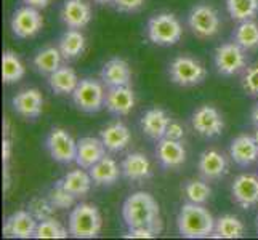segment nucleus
Instances as JSON below:
<instances>
[{
	"instance_id": "nucleus-38",
	"label": "nucleus",
	"mask_w": 258,
	"mask_h": 240,
	"mask_svg": "<svg viewBox=\"0 0 258 240\" xmlns=\"http://www.w3.org/2000/svg\"><path fill=\"white\" fill-rule=\"evenodd\" d=\"M241 87L248 96L258 98V63L247 66L244 69L241 77Z\"/></svg>"
},
{
	"instance_id": "nucleus-44",
	"label": "nucleus",
	"mask_w": 258,
	"mask_h": 240,
	"mask_svg": "<svg viewBox=\"0 0 258 240\" xmlns=\"http://www.w3.org/2000/svg\"><path fill=\"white\" fill-rule=\"evenodd\" d=\"M250 120H252V125L255 128H258V103L252 108V112H250Z\"/></svg>"
},
{
	"instance_id": "nucleus-7",
	"label": "nucleus",
	"mask_w": 258,
	"mask_h": 240,
	"mask_svg": "<svg viewBox=\"0 0 258 240\" xmlns=\"http://www.w3.org/2000/svg\"><path fill=\"white\" fill-rule=\"evenodd\" d=\"M213 64H215V69L220 75H239L247 67V51L242 47H239L234 40L221 43L213 51Z\"/></svg>"
},
{
	"instance_id": "nucleus-14",
	"label": "nucleus",
	"mask_w": 258,
	"mask_h": 240,
	"mask_svg": "<svg viewBox=\"0 0 258 240\" xmlns=\"http://www.w3.org/2000/svg\"><path fill=\"white\" fill-rule=\"evenodd\" d=\"M13 111L26 120H35L43 112V96L39 88H24L12 98Z\"/></svg>"
},
{
	"instance_id": "nucleus-12",
	"label": "nucleus",
	"mask_w": 258,
	"mask_h": 240,
	"mask_svg": "<svg viewBox=\"0 0 258 240\" xmlns=\"http://www.w3.org/2000/svg\"><path fill=\"white\" fill-rule=\"evenodd\" d=\"M231 195L236 205L244 210H250L258 205V176L241 173L231 184Z\"/></svg>"
},
{
	"instance_id": "nucleus-20",
	"label": "nucleus",
	"mask_w": 258,
	"mask_h": 240,
	"mask_svg": "<svg viewBox=\"0 0 258 240\" xmlns=\"http://www.w3.org/2000/svg\"><path fill=\"white\" fill-rule=\"evenodd\" d=\"M229 157L239 167H250L258 160V144L252 135H239L229 144Z\"/></svg>"
},
{
	"instance_id": "nucleus-2",
	"label": "nucleus",
	"mask_w": 258,
	"mask_h": 240,
	"mask_svg": "<svg viewBox=\"0 0 258 240\" xmlns=\"http://www.w3.org/2000/svg\"><path fill=\"white\" fill-rule=\"evenodd\" d=\"M176 229L184 238H207L215 230V218L206 205L186 202L176 215Z\"/></svg>"
},
{
	"instance_id": "nucleus-23",
	"label": "nucleus",
	"mask_w": 258,
	"mask_h": 240,
	"mask_svg": "<svg viewBox=\"0 0 258 240\" xmlns=\"http://www.w3.org/2000/svg\"><path fill=\"white\" fill-rule=\"evenodd\" d=\"M104 155H106V147L101 138L84 136L77 141V157H76L77 167L88 170L96 162H100Z\"/></svg>"
},
{
	"instance_id": "nucleus-22",
	"label": "nucleus",
	"mask_w": 258,
	"mask_h": 240,
	"mask_svg": "<svg viewBox=\"0 0 258 240\" xmlns=\"http://www.w3.org/2000/svg\"><path fill=\"white\" fill-rule=\"evenodd\" d=\"M100 80L106 88L130 85L132 82V69L130 64L122 58H111L106 61L100 70Z\"/></svg>"
},
{
	"instance_id": "nucleus-24",
	"label": "nucleus",
	"mask_w": 258,
	"mask_h": 240,
	"mask_svg": "<svg viewBox=\"0 0 258 240\" xmlns=\"http://www.w3.org/2000/svg\"><path fill=\"white\" fill-rule=\"evenodd\" d=\"M170 122H172L170 115L162 108H151L143 114V117L140 120V125L145 135L157 143L159 139H162L165 136V131Z\"/></svg>"
},
{
	"instance_id": "nucleus-25",
	"label": "nucleus",
	"mask_w": 258,
	"mask_h": 240,
	"mask_svg": "<svg viewBox=\"0 0 258 240\" xmlns=\"http://www.w3.org/2000/svg\"><path fill=\"white\" fill-rule=\"evenodd\" d=\"M88 173H90L95 186H104V188L115 184L122 176L120 165L115 162V158L109 157L108 154L100 162H96L92 168H88Z\"/></svg>"
},
{
	"instance_id": "nucleus-40",
	"label": "nucleus",
	"mask_w": 258,
	"mask_h": 240,
	"mask_svg": "<svg viewBox=\"0 0 258 240\" xmlns=\"http://www.w3.org/2000/svg\"><path fill=\"white\" fill-rule=\"evenodd\" d=\"M115 10L120 13H137L140 12L145 5V0H114Z\"/></svg>"
},
{
	"instance_id": "nucleus-39",
	"label": "nucleus",
	"mask_w": 258,
	"mask_h": 240,
	"mask_svg": "<svg viewBox=\"0 0 258 240\" xmlns=\"http://www.w3.org/2000/svg\"><path fill=\"white\" fill-rule=\"evenodd\" d=\"M164 224H154V226H145V227H132L127 229V232L123 234L125 238H154L162 232Z\"/></svg>"
},
{
	"instance_id": "nucleus-21",
	"label": "nucleus",
	"mask_w": 258,
	"mask_h": 240,
	"mask_svg": "<svg viewBox=\"0 0 258 240\" xmlns=\"http://www.w3.org/2000/svg\"><path fill=\"white\" fill-rule=\"evenodd\" d=\"M100 138L103 141V144L108 152L117 154L125 150L128 144L132 143V133L130 128L120 120H115L109 125H106L100 131Z\"/></svg>"
},
{
	"instance_id": "nucleus-33",
	"label": "nucleus",
	"mask_w": 258,
	"mask_h": 240,
	"mask_svg": "<svg viewBox=\"0 0 258 240\" xmlns=\"http://www.w3.org/2000/svg\"><path fill=\"white\" fill-rule=\"evenodd\" d=\"M226 12L233 21L255 20L258 15V0H226Z\"/></svg>"
},
{
	"instance_id": "nucleus-10",
	"label": "nucleus",
	"mask_w": 258,
	"mask_h": 240,
	"mask_svg": "<svg viewBox=\"0 0 258 240\" xmlns=\"http://www.w3.org/2000/svg\"><path fill=\"white\" fill-rule=\"evenodd\" d=\"M192 130L202 138H217L225 130V119L221 112L212 104H202L191 115Z\"/></svg>"
},
{
	"instance_id": "nucleus-45",
	"label": "nucleus",
	"mask_w": 258,
	"mask_h": 240,
	"mask_svg": "<svg viewBox=\"0 0 258 240\" xmlns=\"http://www.w3.org/2000/svg\"><path fill=\"white\" fill-rule=\"evenodd\" d=\"M93 2L98 5H111V4H114V0H93Z\"/></svg>"
},
{
	"instance_id": "nucleus-34",
	"label": "nucleus",
	"mask_w": 258,
	"mask_h": 240,
	"mask_svg": "<svg viewBox=\"0 0 258 240\" xmlns=\"http://www.w3.org/2000/svg\"><path fill=\"white\" fill-rule=\"evenodd\" d=\"M206 180H188L183 184V194L186 197V202L199 203V205H206L212 197V189Z\"/></svg>"
},
{
	"instance_id": "nucleus-46",
	"label": "nucleus",
	"mask_w": 258,
	"mask_h": 240,
	"mask_svg": "<svg viewBox=\"0 0 258 240\" xmlns=\"http://www.w3.org/2000/svg\"><path fill=\"white\" fill-rule=\"evenodd\" d=\"M255 229H256V234H258V216L255 218Z\"/></svg>"
},
{
	"instance_id": "nucleus-3",
	"label": "nucleus",
	"mask_w": 258,
	"mask_h": 240,
	"mask_svg": "<svg viewBox=\"0 0 258 240\" xmlns=\"http://www.w3.org/2000/svg\"><path fill=\"white\" fill-rule=\"evenodd\" d=\"M101 226L103 218L96 205L82 202L71 208L68 218L69 235L76 238H95L100 235Z\"/></svg>"
},
{
	"instance_id": "nucleus-28",
	"label": "nucleus",
	"mask_w": 258,
	"mask_h": 240,
	"mask_svg": "<svg viewBox=\"0 0 258 240\" xmlns=\"http://www.w3.org/2000/svg\"><path fill=\"white\" fill-rule=\"evenodd\" d=\"M63 61H64V58H63V55H61L58 45L56 47H45L34 55L32 66L40 75L48 77L50 74L55 72L56 69H59L61 66H63Z\"/></svg>"
},
{
	"instance_id": "nucleus-35",
	"label": "nucleus",
	"mask_w": 258,
	"mask_h": 240,
	"mask_svg": "<svg viewBox=\"0 0 258 240\" xmlns=\"http://www.w3.org/2000/svg\"><path fill=\"white\" fill-rule=\"evenodd\" d=\"M68 235H69V229L51 216L39 221L34 238H66Z\"/></svg>"
},
{
	"instance_id": "nucleus-43",
	"label": "nucleus",
	"mask_w": 258,
	"mask_h": 240,
	"mask_svg": "<svg viewBox=\"0 0 258 240\" xmlns=\"http://www.w3.org/2000/svg\"><path fill=\"white\" fill-rule=\"evenodd\" d=\"M10 155H12V143H10V139L5 136L4 138V164L5 165L8 164V160H10Z\"/></svg>"
},
{
	"instance_id": "nucleus-9",
	"label": "nucleus",
	"mask_w": 258,
	"mask_h": 240,
	"mask_svg": "<svg viewBox=\"0 0 258 240\" xmlns=\"http://www.w3.org/2000/svg\"><path fill=\"white\" fill-rule=\"evenodd\" d=\"M45 146L47 152L55 162L61 165H69L76 162L77 157V141L73 138V135L61 127H55L48 131L45 136Z\"/></svg>"
},
{
	"instance_id": "nucleus-6",
	"label": "nucleus",
	"mask_w": 258,
	"mask_h": 240,
	"mask_svg": "<svg viewBox=\"0 0 258 240\" xmlns=\"http://www.w3.org/2000/svg\"><path fill=\"white\" fill-rule=\"evenodd\" d=\"M74 106L85 114H96L104 109L106 87L101 80L85 77L79 82L74 93L71 95Z\"/></svg>"
},
{
	"instance_id": "nucleus-5",
	"label": "nucleus",
	"mask_w": 258,
	"mask_h": 240,
	"mask_svg": "<svg viewBox=\"0 0 258 240\" xmlns=\"http://www.w3.org/2000/svg\"><path fill=\"white\" fill-rule=\"evenodd\" d=\"M168 77L178 87H198L207 77V67L199 59L188 55L176 56L168 64Z\"/></svg>"
},
{
	"instance_id": "nucleus-47",
	"label": "nucleus",
	"mask_w": 258,
	"mask_h": 240,
	"mask_svg": "<svg viewBox=\"0 0 258 240\" xmlns=\"http://www.w3.org/2000/svg\"><path fill=\"white\" fill-rule=\"evenodd\" d=\"M253 136H255V141H256V144H258V128H256V131H255V135H253Z\"/></svg>"
},
{
	"instance_id": "nucleus-1",
	"label": "nucleus",
	"mask_w": 258,
	"mask_h": 240,
	"mask_svg": "<svg viewBox=\"0 0 258 240\" xmlns=\"http://www.w3.org/2000/svg\"><path fill=\"white\" fill-rule=\"evenodd\" d=\"M122 219L127 229L161 224V210L157 200L145 191L130 194L122 203Z\"/></svg>"
},
{
	"instance_id": "nucleus-30",
	"label": "nucleus",
	"mask_w": 258,
	"mask_h": 240,
	"mask_svg": "<svg viewBox=\"0 0 258 240\" xmlns=\"http://www.w3.org/2000/svg\"><path fill=\"white\" fill-rule=\"evenodd\" d=\"M233 40L245 51H253L258 48V23L255 20H247L237 23L233 31Z\"/></svg>"
},
{
	"instance_id": "nucleus-31",
	"label": "nucleus",
	"mask_w": 258,
	"mask_h": 240,
	"mask_svg": "<svg viewBox=\"0 0 258 240\" xmlns=\"http://www.w3.org/2000/svg\"><path fill=\"white\" fill-rule=\"evenodd\" d=\"M245 235V226L234 215H223L215 219V230L212 237L217 238H242Z\"/></svg>"
},
{
	"instance_id": "nucleus-4",
	"label": "nucleus",
	"mask_w": 258,
	"mask_h": 240,
	"mask_svg": "<svg viewBox=\"0 0 258 240\" xmlns=\"http://www.w3.org/2000/svg\"><path fill=\"white\" fill-rule=\"evenodd\" d=\"M146 35L149 42L159 47L176 45L183 37V26L173 13H157L148 20Z\"/></svg>"
},
{
	"instance_id": "nucleus-32",
	"label": "nucleus",
	"mask_w": 258,
	"mask_h": 240,
	"mask_svg": "<svg viewBox=\"0 0 258 240\" xmlns=\"http://www.w3.org/2000/svg\"><path fill=\"white\" fill-rule=\"evenodd\" d=\"M26 74V67L21 58L15 51L7 50L2 56V78L5 85H12L20 82Z\"/></svg>"
},
{
	"instance_id": "nucleus-42",
	"label": "nucleus",
	"mask_w": 258,
	"mask_h": 240,
	"mask_svg": "<svg viewBox=\"0 0 258 240\" xmlns=\"http://www.w3.org/2000/svg\"><path fill=\"white\" fill-rule=\"evenodd\" d=\"M51 0H23L24 5H29V7H34V8H39V10H43V8H47L48 4Z\"/></svg>"
},
{
	"instance_id": "nucleus-41",
	"label": "nucleus",
	"mask_w": 258,
	"mask_h": 240,
	"mask_svg": "<svg viewBox=\"0 0 258 240\" xmlns=\"http://www.w3.org/2000/svg\"><path fill=\"white\" fill-rule=\"evenodd\" d=\"M184 135L186 131L183 128L181 123H178L175 120H172L170 123H168V128L165 131V136L164 138H170V139H176V141H183L184 139Z\"/></svg>"
},
{
	"instance_id": "nucleus-18",
	"label": "nucleus",
	"mask_w": 258,
	"mask_h": 240,
	"mask_svg": "<svg viewBox=\"0 0 258 240\" xmlns=\"http://www.w3.org/2000/svg\"><path fill=\"white\" fill-rule=\"evenodd\" d=\"M228 158L223 152L217 149H207L199 155L198 172L202 180L218 181L228 175Z\"/></svg>"
},
{
	"instance_id": "nucleus-15",
	"label": "nucleus",
	"mask_w": 258,
	"mask_h": 240,
	"mask_svg": "<svg viewBox=\"0 0 258 240\" xmlns=\"http://www.w3.org/2000/svg\"><path fill=\"white\" fill-rule=\"evenodd\" d=\"M39 221L29 210H18L7 216L4 221L2 232L8 238H31L35 234Z\"/></svg>"
},
{
	"instance_id": "nucleus-17",
	"label": "nucleus",
	"mask_w": 258,
	"mask_h": 240,
	"mask_svg": "<svg viewBox=\"0 0 258 240\" xmlns=\"http://www.w3.org/2000/svg\"><path fill=\"white\" fill-rule=\"evenodd\" d=\"M156 158L164 170H178L186 162V149L183 141L162 138L156 144Z\"/></svg>"
},
{
	"instance_id": "nucleus-37",
	"label": "nucleus",
	"mask_w": 258,
	"mask_h": 240,
	"mask_svg": "<svg viewBox=\"0 0 258 240\" xmlns=\"http://www.w3.org/2000/svg\"><path fill=\"white\" fill-rule=\"evenodd\" d=\"M28 210L35 216V219L42 221V219L51 218L53 215H55L56 208L51 205V202L48 200V197H34L29 202Z\"/></svg>"
},
{
	"instance_id": "nucleus-13",
	"label": "nucleus",
	"mask_w": 258,
	"mask_h": 240,
	"mask_svg": "<svg viewBox=\"0 0 258 240\" xmlns=\"http://www.w3.org/2000/svg\"><path fill=\"white\" fill-rule=\"evenodd\" d=\"M137 104L135 92L130 85L111 87L106 88V101L104 108L114 117H125Z\"/></svg>"
},
{
	"instance_id": "nucleus-8",
	"label": "nucleus",
	"mask_w": 258,
	"mask_h": 240,
	"mask_svg": "<svg viewBox=\"0 0 258 240\" xmlns=\"http://www.w3.org/2000/svg\"><path fill=\"white\" fill-rule=\"evenodd\" d=\"M186 21H188V28L191 32L199 39L215 37L221 29L220 15L210 4L194 5L189 10Z\"/></svg>"
},
{
	"instance_id": "nucleus-26",
	"label": "nucleus",
	"mask_w": 258,
	"mask_h": 240,
	"mask_svg": "<svg viewBox=\"0 0 258 240\" xmlns=\"http://www.w3.org/2000/svg\"><path fill=\"white\" fill-rule=\"evenodd\" d=\"M79 82H81V78L76 74V70L64 64L47 77L48 88L55 95H59V96H66V95L71 96L77 88Z\"/></svg>"
},
{
	"instance_id": "nucleus-16",
	"label": "nucleus",
	"mask_w": 258,
	"mask_h": 240,
	"mask_svg": "<svg viewBox=\"0 0 258 240\" xmlns=\"http://www.w3.org/2000/svg\"><path fill=\"white\" fill-rule=\"evenodd\" d=\"M59 20L68 29H84L92 21V7L87 0H64Z\"/></svg>"
},
{
	"instance_id": "nucleus-19",
	"label": "nucleus",
	"mask_w": 258,
	"mask_h": 240,
	"mask_svg": "<svg viewBox=\"0 0 258 240\" xmlns=\"http://www.w3.org/2000/svg\"><path fill=\"white\" fill-rule=\"evenodd\" d=\"M122 176L127 181L141 183L153 176V165L146 154L143 152H130L120 162Z\"/></svg>"
},
{
	"instance_id": "nucleus-29",
	"label": "nucleus",
	"mask_w": 258,
	"mask_h": 240,
	"mask_svg": "<svg viewBox=\"0 0 258 240\" xmlns=\"http://www.w3.org/2000/svg\"><path fill=\"white\" fill-rule=\"evenodd\" d=\"M58 183L66 188L71 194H74L76 197H84L92 189L93 180L88 170L85 172V168H76V170L68 172L61 180H58Z\"/></svg>"
},
{
	"instance_id": "nucleus-27",
	"label": "nucleus",
	"mask_w": 258,
	"mask_h": 240,
	"mask_svg": "<svg viewBox=\"0 0 258 240\" xmlns=\"http://www.w3.org/2000/svg\"><path fill=\"white\" fill-rule=\"evenodd\" d=\"M85 35L81 32V29H68L61 34L58 48L64 61H74L82 56V53L85 51Z\"/></svg>"
},
{
	"instance_id": "nucleus-36",
	"label": "nucleus",
	"mask_w": 258,
	"mask_h": 240,
	"mask_svg": "<svg viewBox=\"0 0 258 240\" xmlns=\"http://www.w3.org/2000/svg\"><path fill=\"white\" fill-rule=\"evenodd\" d=\"M47 197L51 202V205L56 210H68L73 208L77 203V197L74 194H71L66 188H63L58 181L53 184V188L47 192Z\"/></svg>"
},
{
	"instance_id": "nucleus-11",
	"label": "nucleus",
	"mask_w": 258,
	"mask_h": 240,
	"mask_svg": "<svg viewBox=\"0 0 258 240\" xmlns=\"http://www.w3.org/2000/svg\"><path fill=\"white\" fill-rule=\"evenodd\" d=\"M10 28L16 39H32L43 28V18L39 8L29 5H23L16 8L12 20Z\"/></svg>"
}]
</instances>
